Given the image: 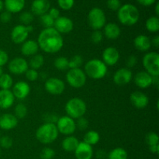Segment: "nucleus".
I'll list each match as a JSON object with an SVG mask.
<instances>
[{"label":"nucleus","mask_w":159,"mask_h":159,"mask_svg":"<svg viewBox=\"0 0 159 159\" xmlns=\"http://www.w3.org/2000/svg\"><path fill=\"white\" fill-rule=\"evenodd\" d=\"M37 42L39 48L48 54L58 52L64 46V40L61 34L54 27L44 28L41 30Z\"/></svg>","instance_id":"nucleus-1"},{"label":"nucleus","mask_w":159,"mask_h":159,"mask_svg":"<svg viewBox=\"0 0 159 159\" xmlns=\"http://www.w3.org/2000/svg\"><path fill=\"white\" fill-rule=\"evenodd\" d=\"M152 41V45H153L155 48H158L159 47V36H155L152 40H151Z\"/></svg>","instance_id":"nucleus-53"},{"label":"nucleus","mask_w":159,"mask_h":159,"mask_svg":"<svg viewBox=\"0 0 159 159\" xmlns=\"http://www.w3.org/2000/svg\"><path fill=\"white\" fill-rule=\"evenodd\" d=\"M107 7L113 11H118L120 8L121 3L120 0H107Z\"/></svg>","instance_id":"nucleus-45"},{"label":"nucleus","mask_w":159,"mask_h":159,"mask_svg":"<svg viewBox=\"0 0 159 159\" xmlns=\"http://www.w3.org/2000/svg\"><path fill=\"white\" fill-rule=\"evenodd\" d=\"M155 13H156L157 16L159 15V3L157 2L156 6H155Z\"/></svg>","instance_id":"nucleus-55"},{"label":"nucleus","mask_w":159,"mask_h":159,"mask_svg":"<svg viewBox=\"0 0 159 159\" xmlns=\"http://www.w3.org/2000/svg\"><path fill=\"white\" fill-rule=\"evenodd\" d=\"M51 8L48 0H34L31 5V11L33 14L37 16H42L48 13Z\"/></svg>","instance_id":"nucleus-22"},{"label":"nucleus","mask_w":159,"mask_h":159,"mask_svg":"<svg viewBox=\"0 0 159 159\" xmlns=\"http://www.w3.org/2000/svg\"><path fill=\"white\" fill-rule=\"evenodd\" d=\"M40 22L44 28L54 27V20L50 16L48 13H45L40 16Z\"/></svg>","instance_id":"nucleus-36"},{"label":"nucleus","mask_w":159,"mask_h":159,"mask_svg":"<svg viewBox=\"0 0 159 159\" xmlns=\"http://www.w3.org/2000/svg\"><path fill=\"white\" fill-rule=\"evenodd\" d=\"M12 93L15 99L16 98L20 100H23L29 96L30 93V87L27 82L20 81L12 85Z\"/></svg>","instance_id":"nucleus-16"},{"label":"nucleus","mask_w":159,"mask_h":159,"mask_svg":"<svg viewBox=\"0 0 159 159\" xmlns=\"http://www.w3.org/2000/svg\"><path fill=\"white\" fill-rule=\"evenodd\" d=\"M74 152L76 159H92L93 156V147L84 141L79 142Z\"/></svg>","instance_id":"nucleus-17"},{"label":"nucleus","mask_w":159,"mask_h":159,"mask_svg":"<svg viewBox=\"0 0 159 159\" xmlns=\"http://www.w3.org/2000/svg\"><path fill=\"white\" fill-rule=\"evenodd\" d=\"M12 139L9 136H3L0 138V146L4 149H9L12 146Z\"/></svg>","instance_id":"nucleus-44"},{"label":"nucleus","mask_w":159,"mask_h":159,"mask_svg":"<svg viewBox=\"0 0 159 159\" xmlns=\"http://www.w3.org/2000/svg\"><path fill=\"white\" fill-rule=\"evenodd\" d=\"M146 29L151 33H157L159 30V19L157 16H151L145 23Z\"/></svg>","instance_id":"nucleus-31"},{"label":"nucleus","mask_w":159,"mask_h":159,"mask_svg":"<svg viewBox=\"0 0 159 159\" xmlns=\"http://www.w3.org/2000/svg\"><path fill=\"white\" fill-rule=\"evenodd\" d=\"M18 125V119L12 113H4L0 116V128L4 130H10Z\"/></svg>","instance_id":"nucleus-19"},{"label":"nucleus","mask_w":159,"mask_h":159,"mask_svg":"<svg viewBox=\"0 0 159 159\" xmlns=\"http://www.w3.org/2000/svg\"><path fill=\"white\" fill-rule=\"evenodd\" d=\"M58 116L55 114H48V117L46 118V123H51V124H54L58 120Z\"/></svg>","instance_id":"nucleus-50"},{"label":"nucleus","mask_w":159,"mask_h":159,"mask_svg":"<svg viewBox=\"0 0 159 159\" xmlns=\"http://www.w3.org/2000/svg\"><path fill=\"white\" fill-rule=\"evenodd\" d=\"M48 13L49 14L50 16H51V18L54 19V20L60 16V11H59L57 8H50Z\"/></svg>","instance_id":"nucleus-49"},{"label":"nucleus","mask_w":159,"mask_h":159,"mask_svg":"<svg viewBox=\"0 0 159 159\" xmlns=\"http://www.w3.org/2000/svg\"><path fill=\"white\" fill-rule=\"evenodd\" d=\"M135 48L140 51H148L152 47V41L148 37L144 34L137 36L134 40Z\"/></svg>","instance_id":"nucleus-24"},{"label":"nucleus","mask_w":159,"mask_h":159,"mask_svg":"<svg viewBox=\"0 0 159 159\" xmlns=\"http://www.w3.org/2000/svg\"><path fill=\"white\" fill-rule=\"evenodd\" d=\"M134 82L141 89L149 88L152 85V76L145 71H139L135 75Z\"/></svg>","instance_id":"nucleus-21"},{"label":"nucleus","mask_w":159,"mask_h":159,"mask_svg":"<svg viewBox=\"0 0 159 159\" xmlns=\"http://www.w3.org/2000/svg\"><path fill=\"white\" fill-rule=\"evenodd\" d=\"M76 124V129H79V130H85L89 127V121L85 117L82 116V117L77 119V122H75Z\"/></svg>","instance_id":"nucleus-42"},{"label":"nucleus","mask_w":159,"mask_h":159,"mask_svg":"<svg viewBox=\"0 0 159 159\" xmlns=\"http://www.w3.org/2000/svg\"><path fill=\"white\" fill-rule=\"evenodd\" d=\"M79 140L74 136H68L62 141L61 147L64 151L67 152H75L77 146L79 145Z\"/></svg>","instance_id":"nucleus-27"},{"label":"nucleus","mask_w":159,"mask_h":159,"mask_svg":"<svg viewBox=\"0 0 159 159\" xmlns=\"http://www.w3.org/2000/svg\"><path fill=\"white\" fill-rule=\"evenodd\" d=\"M54 155H55V152L54 149L48 147L42 149L40 154V157L41 159H52Z\"/></svg>","instance_id":"nucleus-39"},{"label":"nucleus","mask_w":159,"mask_h":159,"mask_svg":"<svg viewBox=\"0 0 159 159\" xmlns=\"http://www.w3.org/2000/svg\"><path fill=\"white\" fill-rule=\"evenodd\" d=\"M83 140L84 142L93 146L99 142V140H100V136H99V134L97 131L89 130V131L86 132V134L84 136Z\"/></svg>","instance_id":"nucleus-28"},{"label":"nucleus","mask_w":159,"mask_h":159,"mask_svg":"<svg viewBox=\"0 0 159 159\" xmlns=\"http://www.w3.org/2000/svg\"><path fill=\"white\" fill-rule=\"evenodd\" d=\"M152 85L158 87L159 85V76H152Z\"/></svg>","instance_id":"nucleus-54"},{"label":"nucleus","mask_w":159,"mask_h":159,"mask_svg":"<svg viewBox=\"0 0 159 159\" xmlns=\"http://www.w3.org/2000/svg\"><path fill=\"white\" fill-rule=\"evenodd\" d=\"M25 75L27 80L30 82H35L38 79L39 73L37 70L32 69V68H28L27 71L25 72Z\"/></svg>","instance_id":"nucleus-40"},{"label":"nucleus","mask_w":159,"mask_h":159,"mask_svg":"<svg viewBox=\"0 0 159 159\" xmlns=\"http://www.w3.org/2000/svg\"><path fill=\"white\" fill-rule=\"evenodd\" d=\"M44 89L47 93L53 96H58L62 94L65 89V84L61 79L56 77H51L46 79Z\"/></svg>","instance_id":"nucleus-11"},{"label":"nucleus","mask_w":159,"mask_h":159,"mask_svg":"<svg viewBox=\"0 0 159 159\" xmlns=\"http://www.w3.org/2000/svg\"><path fill=\"white\" fill-rule=\"evenodd\" d=\"M27 107L23 103H19L14 108V116L17 119H23L27 115Z\"/></svg>","instance_id":"nucleus-33"},{"label":"nucleus","mask_w":159,"mask_h":159,"mask_svg":"<svg viewBox=\"0 0 159 159\" xmlns=\"http://www.w3.org/2000/svg\"><path fill=\"white\" fill-rule=\"evenodd\" d=\"M75 0H57L59 7L63 10H70L73 7Z\"/></svg>","instance_id":"nucleus-41"},{"label":"nucleus","mask_w":159,"mask_h":159,"mask_svg":"<svg viewBox=\"0 0 159 159\" xmlns=\"http://www.w3.org/2000/svg\"><path fill=\"white\" fill-rule=\"evenodd\" d=\"M143 66L146 72L152 76H159V54L152 51L144 54L143 57Z\"/></svg>","instance_id":"nucleus-6"},{"label":"nucleus","mask_w":159,"mask_h":159,"mask_svg":"<svg viewBox=\"0 0 159 159\" xmlns=\"http://www.w3.org/2000/svg\"><path fill=\"white\" fill-rule=\"evenodd\" d=\"M133 79V73L130 69L127 68H122L118 69L114 73L113 80L115 84L120 86H123L130 83Z\"/></svg>","instance_id":"nucleus-13"},{"label":"nucleus","mask_w":159,"mask_h":159,"mask_svg":"<svg viewBox=\"0 0 159 159\" xmlns=\"http://www.w3.org/2000/svg\"><path fill=\"white\" fill-rule=\"evenodd\" d=\"M11 19H12V13H10L8 11L2 12L1 15H0V21L3 23H9Z\"/></svg>","instance_id":"nucleus-48"},{"label":"nucleus","mask_w":159,"mask_h":159,"mask_svg":"<svg viewBox=\"0 0 159 159\" xmlns=\"http://www.w3.org/2000/svg\"><path fill=\"white\" fill-rule=\"evenodd\" d=\"M104 36L109 40H116L121 34L120 26L114 23H106L104 26Z\"/></svg>","instance_id":"nucleus-25"},{"label":"nucleus","mask_w":159,"mask_h":159,"mask_svg":"<svg viewBox=\"0 0 159 159\" xmlns=\"http://www.w3.org/2000/svg\"><path fill=\"white\" fill-rule=\"evenodd\" d=\"M13 85L12 76L7 73H3L0 76V89H10Z\"/></svg>","instance_id":"nucleus-32"},{"label":"nucleus","mask_w":159,"mask_h":159,"mask_svg":"<svg viewBox=\"0 0 159 159\" xmlns=\"http://www.w3.org/2000/svg\"><path fill=\"white\" fill-rule=\"evenodd\" d=\"M15 97L10 89H0V109L7 110L13 105Z\"/></svg>","instance_id":"nucleus-20"},{"label":"nucleus","mask_w":159,"mask_h":159,"mask_svg":"<svg viewBox=\"0 0 159 159\" xmlns=\"http://www.w3.org/2000/svg\"><path fill=\"white\" fill-rule=\"evenodd\" d=\"M55 125L59 133L67 136H70L74 134L76 130L75 121L68 116H62L59 117Z\"/></svg>","instance_id":"nucleus-10"},{"label":"nucleus","mask_w":159,"mask_h":159,"mask_svg":"<svg viewBox=\"0 0 159 159\" xmlns=\"http://www.w3.org/2000/svg\"><path fill=\"white\" fill-rule=\"evenodd\" d=\"M54 28L61 34H68L72 31L74 28V23L68 17L59 16L54 20Z\"/></svg>","instance_id":"nucleus-14"},{"label":"nucleus","mask_w":159,"mask_h":159,"mask_svg":"<svg viewBox=\"0 0 159 159\" xmlns=\"http://www.w3.org/2000/svg\"><path fill=\"white\" fill-rule=\"evenodd\" d=\"M58 134L55 124L45 123L37 128L35 135L37 141L41 144H49L56 141Z\"/></svg>","instance_id":"nucleus-3"},{"label":"nucleus","mask_w":159,"mask_h":159,"mask_svg":"<svg viewBox=\"0 0 159 159\" xmlns=\"http://www.w3.org/2000/svg\"><path fill=\"white\" fill-rule=\"evenodd\" d=\"M3 7H4V2H2V0H0V12L2 10Z\"/></svg>","instance_id":"nucleus-56"},{"label":"nucleus","mask_w":159,"mask_h":159,"mask_svg":"<svg viewBox=\"0 0 159 159\" xmlns=\"http://www.w3.org/2000/svg\"><path fill=\"white\" fill-rule=\"evenodd\" d=\"M102 58L107 66H113L119 61L120 53L114 47H108L102 52Z\"/></svg>","instance_id":"nucleus-15"},{"label":"nucleus","mask_w":159,"mask_h":159,"mask_svg":"<svg viewBox=\"0 0 159 159\" xmlns=\"http://www.w3.org/2000/svg\"><path fill=\"white\" fill-rule=\"evenodd\" d=\"M0 157H1V150H0Z\"/></svg>","instance_id":"nucleus-58"},{"label":"nucleus","mask_w":159,"mask_h":159,"mask_svg":"<svg viewBox=\"0 0 159 159\" xmlns=\"http://www.w3.org/2000/svg\"><path fill=\"white\" fill-rule=\"evenodd\" d=\"M156 0H137L139 4L144 6H150L155 2Z\"/></svg>","instance_id":"nucleus-51"},{"label":"nucleus","mask_w":159,"mask_h":159,"mask_svg":"<svg viewBox=\"0 0 159 159\" xmlns=\"http://www.w3.org/2000/svg\"><path fill=\"white\" fill-rule=\"evenodd\" d=\"M34 30V27L31 25L24 26L19 24L14 26L11 32V40L16 44H21L27 39L28 36Z\"/></svg>","instance_id":"nucleus-9"},{"label":"nucleus","mask_w":159,"mask_h":159,"mask_svg":"<svg viewBox=\"0 0 159 159\" xmlns=\"http://www.w3.org/2000/svg\"><path fill=\"white\" fill-rule=\"evenodd\" d=\"M107 22L105 12L98 7L93 8L88 14V23L90 27L94 30H99L104 27Z\"/></svg>","instance_id":"nucleus-7"},{"label":"nucleus","mask_w":159,"mask_h":159,"mask_svg":"<svg viewBox=\"0 0 159 159\" xmlns=\"http://www.w3.org/2000/svg\"><path fill=\"white\" fill-rule=\"evenodd\" d=\"M4 6L6 11L10 13H17L24 8L25 0H5Z\"/></svg>","instance_id":"nucleus-26"},{"label":"nucleus","mask_w":159,"mask_h":159,"mask_svg":"<svg viewBox=\"0 0 159 159\" xmlns=\"http://www.w3.org/2000/svg\"><path fill=\"white\" fill-rule=\"evenodd\" d=\"M149 150H150V152H152V153L158 155L159 153V144H155V145L149 146Z\"/></svg>","instance_id":"nucleus-52"},{"label":"nucleus","mask_w":159,"mask_h":159,"mask_svg":"<svg viewBox=\"0 0 159 159\" xmlns=\"http://www.w3.org/2000/svg\"><path fill=\"white\" fill-rule=\"evenodd\" d=\"M130 102L132 105L138 109H144L148 105L149 99L146 94L141 91H135L130 94Z\"/></svg>","instance_id":"nucleus-18"},{"label":"nucleus","mask_w":159,"mask_h":159,"mask_svg":"<svg viewBox=\"0 0 159 159\" xmlns=\"http://www.w3.org/2000/svg\"><path fill=\"white\" fill-rule=\"evenodd\" d=\"M145 142L148 145V147L159 144V137L158 134L155 132H149L145 137Z\"/></svg>","instance_id":"nucleus-38"},{"label":"nucleus","mask_w":159,"mask_h":159,"mask_svg":"<svg viewBox=\"0 0 159 159\" xmlns=\"http://www.w3.org/2000/svg\"><path fill=\"white\" fill-rule=\"evenodd\" d=\"M83 63V58L81 55L76 54L73 56L70 60H68V68L73 69V68H79L82 66Z\"/></svg>","instance_id":"nucleus-35"},{"label":"nucleus","mask_w":159,"mask_h":159,"mask_svg":"<svg viewBox=\"0 0 159 159\" xmlns=\"http://www.w3.org/2000/svg\"><path fill=\"white\" fill-rule=\"evenodd\" d=\"M54 67L60 71L68 69V59L65 57H58L54 60Z\"/></svg>","instance_id":"nucleus-34"},{"label":"nucleus","mask_w":159,"mask_h":159,"mask_svg":"<svg viewBox=\"0 0 159 159\" xmlns=\"http://www.w3.org/2000/svg\"><path fill=\"white\" fill-rule=\"evenodd\" d=\"M103 39V34L100 30H94L91 34V40L94 44H99Z\"/></svg>","instance_id":"nucleus-43"},{"label":"nucleus","mask_w":159,"mask_h":159,"mask_svg":"<svg viewBox=\"0 0 159 159\" xmlns=\"http://www.w3.org/2000/svg\"><path fill=\"white\" fill-rule=\"evenodd\" d=\"M29 65L26 59L23 57H15L8 64V69L10 73L16 75H20L27 71Z\"/></svg>","instance_id":"nucleus-12"},{"label":"nucleus","mask_w":159,"mask_h":159,"mask_svg":"<svg viewBox=\"0 0 159 159\" xmlns=\"http://www.w3.org/2000/svg\"><path fill=\"white\" fill-rule=\"evenodd\" d=\"M3 74V69H2V67H0V76Z\"/></svg>","instance_id":"nucleus-57"},{"label":"nucleus","mask_w":159,"mask_h":159,"mask_svg":"<svg viewBox=\"0 0 159 159\" xmlns=\"http://www.w3.org/2000/svg\"><path fill=\"white\" fill-rule=\"evenodd\" d=\"M44 63V57L41 54H37L35 55H33L30 60L28 65H30V68L34 70H38L39 68H41Z\"/></svg>","instance_id":"nucleus-29"},{"label":"nucleus","mask_w":159,"mask_h":159,"mask_svg":"<svg viewBox=\"0 0 159 159\" xmlns=\"http://www.w3.org/2000/svg\"><path fill=\"white\" fill-rule=\"evenodd\" d=\"M9 61V55L3 50L0 49V67L4 66Z\"/></svg>","instance_id":"nucleus-47"},{"label":"nucleus","mask_w":159,"mask_h":159,"mask_svg":"<svg viewBox=\"0 0 159 159\" xmlns=\"http://www.w3.org/2000/svg\"><path fill=\"white\" fill-rule=\"evenodd\" d=\"M65 78L68 85L75 89L82 88L86 83V75L80 68L69 69Z\"/></svg>","instance_id":"nucleus-8"},{"label":"nucleus","mask_w":159,"mask_h":159,"mask_svg":"<svg viewBox=\"0 0 159 159\" xmlns=\"http://www.w3.org/2000/svg\"><path fill=\"white\" fill-rule=\"evenodd\" d=\"M34 20V15L30 12H23L20 16V21L22 25L28 26L31 25V23Z\"/></svg>","instance_id":"nucleus-37"},{"label":"nucleus","mask_w":159,"mask_h":159,"mask_svg":"<svg viewBox=\"0 0 159 159\" xmlns=\"http://www.w3.org/2000/svg\"><path fill=\"white\" fill-rule=\"evenodd\" d=\"M138 64V57L135 55H130L126 60V65L127 68L130 69V68H133Z\"/></svg>","instance_id":"nucleus-46"},{"label":"nucleus","mask_w":159,"mask_h":159,"mask_svg":"<svg viewBox=\"0 0 159 159\" xmlns=\"http://www.w3.org/2000/svg\"><path fill=\"white\" fill-rule=\"evenodd\" d=\"M120 23L124 26H131L136 24L140 18L138 8L132 4H124L120 6L117 12Z\"/></svg>","instance_id":"nucleus-2"},{"label":"nucleus","mask_w":159,"mask_h":159,"mask_svg":"<svg viewBox=\"0 0 159 159\" xmlns=\"http://www.w3.org/2000/svg\"><path fill=\"white\" fill-rule=\"evenodd\" d=\"M65 111L67 116L72 119H79L85 114L87 110L86 103L80 98H71L65 105Z\"/></svg>","instance_id":"nucleus-5"},{"label":"nucleus","mask_w":159,"mask_h":159,"mask_svg":"<svg viewBox=\"0 0 159 159\" xmlns=\"http://www.w3.org/2000/svg\"><path fill=\"white\" fill-rule=\"evenodd\" d=\"M39 46L37 41L34 40H26V41L22 43L21 53L23 55L26 57H29L35 55L39 51Z\"/></svg>","instance_id":"nucleus-23"},{"label":"nucleus","mask_w":159,"mask_h":159,"mask_svg":"<svg viewBox=\"0 0 159 159\" xmlns=\"http://www.w3.org/2000/svg\"><path fill=\"white\" fill-rule=\"evenodd\" d=\"M128 154L124 148H116L108 154V159H127Z\"/></svg>","instance_id":"nucleus-30"},{"label":"nucleus","mask_w":159,"mask_h":159,"mask_svg":"<svg viewBox=\"0 0 159 159\" xmlns=\"http://www.w3.org/2000/svg\"><path fill=\"white\" fill-rule=\"evenodd\" d=\"M108 68L102 60L91 59L86 62L85 65V73L86 76L93 79H101L107 74Z\"/></svg>","instance_id":"nucleus-4"}]
</instances>
